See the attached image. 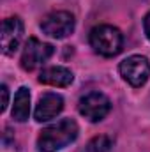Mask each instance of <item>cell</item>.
<instances>
[{
	"instance_id": "4",
	"label": "cell",
	"mask_w": 150,
	"mask_h": 152,
	"mask_svg": "<svg viewBox=\"0 0 150 152\" xmlns=\"http://www.w3.org/2000/svg\"><path fill=\"white\" fill-rule=\"evenodd\" d=\"M120 76L131 85V87H141L147 83L150 76V62L147 57L141 55H131L118 66Z\"/></svg>"
},
{
	"instance_id": "10",
	"label": "cell",
	"mask_w": 150,
	"mask_h": 152,
	"mask_svg": "<svg viewBox=\"0 0 150 152\" xmlns=\"http://www.w3.org/2000/svg\"><path fill=\"white\" fill-rule=\"evenodd\" d=\"M28 115H30V92L27 87H21L14 96L12 118L16 122H25L28 120Z\"/></svg>"
},
{
	"instance_id": "11",
	"label": "cell",
	"mask_w": 150,
	"mask_h": 152,
	"mask_svg": "<svg viewBox=\"0 0 150 152\" xmlns=\"http://www.w3.org/2000/svg\"><path fill=\"white\" fill-rule=\"evenodd\" d=\"M113 147V140L106 134L95 136L94 140L88 142V145L85 147V152H108Z\"/></svg>"
},
{
	"instance_id": "3",
	"label": "cell",
	"mask_w": 150,
	"mask_h": 152,
	"mask_svg": "<svg viewBox=\"0 0 150 152\" xmlns=\"http://www.w3.org/2000/svg\"><path fill=\"white\" fill-rule=\"evenodd\" d=\"M76 27L74 16L67 11H53L41 21V30L53 39H64L73 34Z\"/></svg>"
},
{
	"instance_id": "12",
	"label": "cell",
	"mask_w": 150,
	"mask_h": 152,
	"mask_svg": "<svg viewBox=\"0 0 150 152\" xmlns=\"http://www.w3.org/2000/svg\"><path fill=\"white\" fill-rule=\"evenodd\" d=\"M0 94H2L0 112H5V110H7V104H9V90H7V85H2V87H0Z\"/></svg>"
},
{
	"instance_id": "7",
	"label": "cell",
	"mask_w": 150,
	"mask_h": 152,
	"mask_svg": "<svg viewBox=\"0 0 150 152\" xmlns=\"http://www.w3.org/2000/svg\"><path fill=\"white\" fill-rule=\"evenodd\" d=\"M23 39V21L18 16L5 18L2 23V51L4 55H14Z\"/></svg>"
},
{
	"instance_id": "2",
	"label": "cell",
	"mask_w": 150,
	"mask_h": 152,
	"mask_svg": "<svg viewBox=\"0 0 150 152\" xmlns=\"http://www.w3.org/2000/svg\"><path fill=\"white\" fill-rule=\"evenodd\" d=\"M90 46L94 48L95 53L103 57H115L122 51L124 46V37L118 28L111 25H97L90 30Z\"/></svg>"
},
{
	"instance_id": "8",
	"label": "cell",
	"mask_w": 150,
	"mask_h": 152,
	"mask_svg": "<svg viewBox=\"0 0 150 152\" xmlns=\"http://www.w3.org/2000/svg\"><path fill=\"white\" fill-rule=\"evenodd\" d=\"M62 110H64V99H62V96L53 94V92H48V94H44L39 99L34 115H36V120L37 122H46V120L55 118Z\"/></svg>"
},
{
	"instance_id": "9",
	"label": "cell",
	"mask_w": 150,
	"mask_h": 152,
	"mask_svg": "<svg viewBox=\"0 0 150 152\" xmlns=\"http://www.w3.org/2000/svg\"><path fill=\"white\" fill-rule=\"evenodd\" d=\"M73 80H74V75L62 66L46 67L39 75V81L42 85H51V87H67L73 83Z\"/></svg>"
},
{
	"instance_id": "13",
	"label": "cell",
	"mask_w": 150,
	"mask_h": 152,
	"mask_svg": "<svg viewBox=\"0 0 150 152\" xmlns=\"http://www.w3.org/2000/svg\"><path fill=\"white\" fill-rule=\"evenodd\" d=\"M143 30H145V36L150 41V12L145 16V20H143Z\"/></svg>"
},
{
	"instance_id": "1",
	"label": "cell",
	"mask_w": 150,
	"mask_h": 152,
	"mask_svg": "<svg viewBox=\"0 0 150 152\" xmlns=\"http://www.w3.org/2000/svg\"><path fill=\"white\" fill-rule=\"evenodd\" d=\"M78 124L73 118H62L41 131L37 138L39 152H58L78 138Z\"/></svg>"
},
{
	"instance_id": "6",
	"label": "cell",
	"mask_w": 150,
	"mask_h": 152,
	"mask_svg": "<svg viewBox=\"0 0 150 152\" xmlns=\"http://www.w3.org/2000/svg\"><path fill=\"white\" fill-rule=\"evenodd\" d=\"M78 110L87 120L99 122L111 110V101L103 92H88L78 103Z\"/></svg>"
},
{
	"instance_id": "5",
	"label": "cell",
	"mask_w": 150,
	"mask_h": 152,
	"mask_svg": "<svg viewBox=\"0 0 150 152\" xmlns=\"http://www.w3.org/2000/svg\"><path fill=\"white\" fill-rule=\"evenodd\" d=\"M55 53V48L48 42H42L36 37H30L27 41L25 48H23V53H21V67L25 71H34L37 69L39 66H42L51 55Z\"/></svg>"
}]
</instances>
